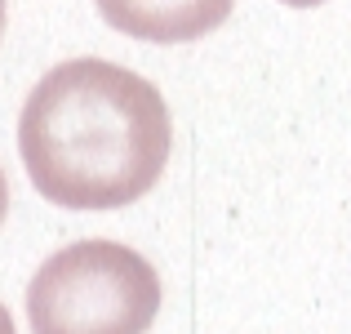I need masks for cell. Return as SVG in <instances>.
<instances>
[{"mask_svg":"<svg viewBox=\"0 0 351 334\" xmlns=\"http://www.w3.org/2000/svg\"><path fill=\"white\" fill-rule=\"evenodd\" d=\"M169 107L152 80L103 58L45 71L18 116L27 179L62 210H120L160 183Z\"/></svg>","mask_w":351,"mask_h":334,"instance_id":"obj_1","label":"cell"},{"mask_svg":"<svg viewBox=\"0 0 351 334\" xmlns=\"http://www.w3.org/2000/svg\"><path fill=\"white\" fill-rule=\"evenodd\" d=\"M160 312V276L116 241H76L27 285L32 334H147Z\"/></svg>","mask_w":351,"mask_h":334,"instance_id":"obj_2","label":"cell"},{"mask_svg":"<svg viewBox=\"0 0 351 334\" xmlns=\"http://www.w3.org/2000/svg\"><path fill=\"white\" fill-rule=\"evenodd\" d=\"M94 5L103 23L125 32L129 41L187 45L223 27L236 0H94Z\"/></svg>","mask_w":351,"mask_h":334,"instance_id":"obj_3","label":"cell"},{"mask_svg":"<svg viewBox=\"0 0 351 334\" xmlns=\"http://www.w3.org/2000/svg\"><path fill=\"white\" fill-rule=\"evenodd\" d=\"M5 210H9V183H5V170H0V223H5Z\"/></svg>","mask_w":351,"mask_h":334,"instance_id":"obj_4","label":"cell"},{"mask_svg":"<svg viewBox=\"0 0 351 334\" xmlns=\"http://www.w3.org/2000/svg\"><path fill=\"white\" fill-rule=\"evenodd\" d=\"M0 334H18V330H14V317H9L5 303H0Z\"/></svg>","mask_w":351,"mask_h":334,"instance_id":"obj_5","label":"cell"},{"mask_svg":"<svg viewBox=\"0 0 351 334\" xmlns=\"http://www.w3.org/2000/svg\"><path fill=\"white\" fill-rule=\"evenodd\" d=\"M280 5H293V9H311V5H325V0H280Z\"/></svg>","mask_w":351,"mask_h":334,"instance_id":"obj_6","label":"cell"},{"mask_svg":"<svg viewBox=\"0 0 351 334\" xmlns=\"http://www.w3.org/2000/svg\"><path fill=\"white\" fill-rule=\"evenodd\" d=\"M0 32H5V0H0Z\"/></svg>","mask_w":351,"mask_h":334,"instance_id":"obj_7","label":"cell"}]
</instances>
